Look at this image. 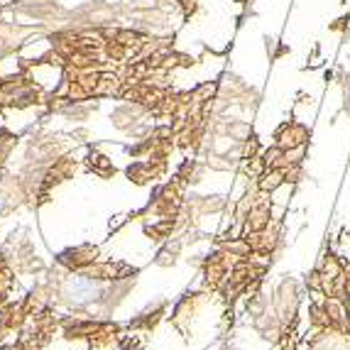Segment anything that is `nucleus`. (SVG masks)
I'll use <instances>...</instances> for the list:
<instances>
[{
    "label": "nucleus",
    "mask_w": 350,
    "mask_h": 350,
    "mask_svg": "<svg viewBox=\"0 0 350 350\" xmlns=\"http://www.w3.org/2000/svg\"><path fill=\"white\" fill-rule=\"evenodd\" d=\"M0 350H20V348H5V345H0Z\"/></svg>",
    "instance_id": "7ed1b4c3"
},
{
    "label": "nucleus",
    "mask_w": 350,
    "mask_h": 350,
    "mask_svg": "<svg viewBox=\"0 0 350 350\" xmlns=\"http://www.w3.org/2000/svg\"><path fill=\"white\" fill-rule=\"evenodd\" d=\"M137 269L120 262H79L66 275H52V301L71 311H108L125 292L118 284H135Z\"/></svg>",
    "instance_id": "f257e3e1"
},
{
    "label": "nucleus",
    "mask_w": 350,
    "mask_h": 350,
    "mask_svg": "<svg viewBox=\"0 0 350 350\" xmlns=\"http://www.w3.org/2000/svg\"><path fill=\"white\" fill-rule=\"evenodd\" d=\"M3 81H5V76H0V86H3Z\"/></svg>",
    "instance_id": "20e7f679"
},
{
    "label": "nucleus",
    "mask_w": 350,
    "mask_h": 350,
    "mask_svg": "<svg viewBox=\"0 0 350 350\" xmlns=\"http://www.w3.org/2000/svg\"><path fill=\"white\" fill-rule=\"evenodd\" d=\"M12 289H15V275L8 267L5 257L0 255V306H5L12 297Z\"/></svg>",
    "instance_id": "f03ea898"
}]
</instances>
